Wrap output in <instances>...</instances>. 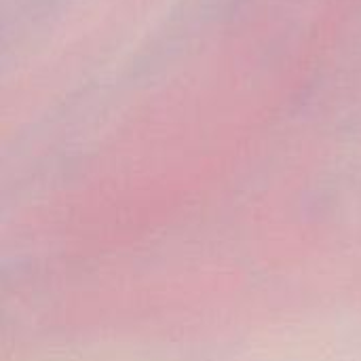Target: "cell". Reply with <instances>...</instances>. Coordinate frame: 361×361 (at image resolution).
<instances>
[]
</instances>
